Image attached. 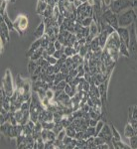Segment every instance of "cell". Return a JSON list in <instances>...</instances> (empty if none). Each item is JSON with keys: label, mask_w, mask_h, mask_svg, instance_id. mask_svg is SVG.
Instances as JSON below:
<instances>
[{"label": "cell", "mask_w": 137, "mask_h": 149, "mask_svg": "<svg viewBox=\"0 0 137 149\" xmlns=\"http://www.w3.org/2000/svg\"><path fill=\"white\" fill-rule=\"evenodd\" d=\"M42 126L43 129H47V130H53L55 126V122L54 121H44L42 122Z\"/></svg>", "instance_id": "484cf974"}, {"label": "cell", "mask_w": 137, "mask_h": 149, "mask_svg": "<svg viewBox=\"0 0 137 149\" xmlns=\"http://www.w3.org/2000/svg\"><path fill=\"white\" fill-rule=\"evenodd\" d=\"M1 88L5 91L8 97H12V95L15 92V85H14L13 79H12L11 73L9 70H6L5 74L2 79V86Z\"/></svg>", "instance_id": "3957f363"}, {"label": "cell", "mask_w": 137, "mask_h": 149, "mask_svg": "<svg viewBox=\"0 0 137 149\" xmlns=\"http://www.w3.org/2000/svg\"><path fill=\"white\" fill-rule=\"evenodd\" d=\"M45 51H46V53H47L48 55H50V56H53V54H54L55 51H56V48H55L54 43H53V42H50L49 46L46 48Z\"/></svg>", "instance_id": "4316f807"}, {"label": "cell", "mask_w": 137, "mask_h": 149, "mask_svg": "<svg viewBox=\"0 0 137 149\" xmlns=\"http://www.w3.org/2000/svg\"><path fill=\"white\" fill-rule=\"evenodd\" d=\"M93 22V17H85L81 21V25L83 27H90V24Z\"/></svg>", "instance_id": "83f0119b"}, {"label": "cell", "mask_w": 137, "mask_h": 149, "mask_svg": "<svg viewBox=\"0 0 137 149\" xmlns=\"http://www.w3.org/2000/svg\"><path fill=\"white\" fill-rule=\"evenodd\" d=\"M134 1H137V0H134Z\"/></svg>", "instance_id": "c3c4849f"}, {"label": "cell", "mask_w": 137, "mask_h": 149, "mask_svg": "<svg viewBox=\"0 0 137 149\" xmlns=\"http://www.w3.org/2000/svg\"><path fill=\"white\" fill-rule=\"evenodd\" d=\"M133 135H135V130H134V127L128 122V123L125 125V128H124V136H125L126 138H130Z\"/></svg>", "instance_id": "2e32d148"}, {"label": "cell", "mask_w": 137, "mask_h": 149, "mask_svg": "<svg viewBox=\"0 0 137 149\" xmlns=\"http://www.w3.org/2000/svg\"><path fill=\"white\" fill-rule=\"evenodd\" d=\"M46 60L48 61L49 65H52V66H55V65L58 63V59H56L54 56H48L46 58Z\"/></svg>", "instance_id": "8d00e7d4"}, {"label": "cell", "mask_w": 137, "mask_h": 149, "mask_svg": "<svg viewBox=\"0 0 137 149\" xmlns=\"http://www.w3.org/2000/svg\"><path fill=\"white\" fill-rule=\"evenodd\" d=\"M116 32L118 34L120 40L123 41L125 44H129V39H130V34H129V28L126 27H118L116 29Z\"/></svg>", "instance_id": "ba28073f"}, {"label": "cell", "mask_w": 137, "mask_h": 149, "mask_svg": "<svg viewBox=\"0 0 137 149\" xmlns=\"http://www.w3.org/2000/svg\"><path fill=\"white\" fill-rule=\"evenodd\" d=\"M98 136H100V137H102L104 139L106 142H109V141L112 140V131H111V127L109 125H107V124H104L102 129V131L99 132V134H98Z\"/></svg>", "instance_id": "9c48e42d"}, {"label": "cell", "mask_w": 137, "mask_h": 149, "mask_svg": "<svg viewBox=\"0 0 137 149\" xmlns=\"http://www.w3.org/2000/svg\"><path fill=\"white\" fill-rule=\"evenodd\" d=\"M111 142H112V144H113V147L115 149H129L130 148V146L126 145V144L124 143L122 140H115V139L112 138Z\"/></svg>", "instance_id": "e0dca14e"}, {"label": "cell", "mask_w": 137, "mask_h": 149, "mask_svg": "<svg viewBox=\"0 0 137 149\" xmlns=\"http://www.w3.org/2000/svg\"><path fill=\"white\" fill-rule=\"evenodd\" d=\"M38 67H39V66H38L37 62L33 61V60H30V61H29V64H28V72H29V74H32L36 71V69H37Z\"/></svg>", "instance_id": "7402d4cb"}, {"label": "cell", "mask_w": 137, "mask_h": 149, "mask_svg": "<svg viewBox=\"0 0 137 149\" xmlns=\"http://www.w3.org/2000/svg\"><path fill=\"white\" fill-rule=\"evenodd\" d=\"M13 24H14V30H15L16 32H18L20 35H22L24 31L28 28L29 21H28L27 16L23 15V14H20V15H18V17L15 19V21H13Z\"/></svg>", "instance_id": "8992f818"}, {"label": "cell", "mask_w": 137, "mask_h": 149, "mask_svg": "<svg viewBox=\"0 0 137 149\" xmlns=\"http://www.w3.org/2000/svg\"><path fill=\"white\" fill-rule=\"evenodd\" d=\"M72 60L74 61V64H76L79 66V65H81V64H83V62H85V58L83 57H81L79 53H76V54H74V56H72Z\"/></svg>", "instance_id": "44dd1931"}, {"label": "cell", "mask_w": 137, "mask_h": 149, "mask_svg": "<svg viewBox=\"0 0 137 149\" xmlns=\"http://www.w3.org/2000/svg\"><path fill=\"white\" fill-rule=\"evenodd\" d=\"M128 28H129V34H130V39H129V44H128L129 53H130V57L133 58L134 62L137 63V38H136L134 24H132Z\"/></svg>", "instance_id": "7a4b0ae2"}, {"label": "cell", "mask_w": 137, "mask_h": 149, "mask_svg": "<svg viewBox=\"0 0 137 149\" xmlns=\"http://www.w3.org/2000/svg\"><path fill=\"white\" fill-rule=\"evenodd\" d=\"M88 136H95V127H92V126H88V129L85 131Z\"/></svg>", "instance_id": "d590c367"}, {"label": "cell", "mask_w": 137, "mask_h": 149, "mask_svg": "<svg viewBox=\"0 0 137 149\" xmlns=\"http://www.w3.org/2000/svg\"><path fill=\"white\" fill-rule=\"evenodd\" d=\"M97 148H102V149H108V148H109V146H108V144H107V142H104V143L100 144V145L98 146Z\"/></svg>", "instance_id": "ee69618b"}, {"label": "cell", "mask_w": 137, "mask_h": 149, "mask_svg": "<svg viewBox=\"0 0 137 149\" xmlns=\"http://www.w3.org/2000/svg\"><path fill=\"white\" fill-rule=\"evenodd\" d=\"M78 74H79L78 69H72V70H70V72H69V74H71V76L74 77V78L78 77Z\"/></svg>", "instance_id": "ab89813d"}, {"label": "cell", "mask_w": 137, "mask_h": 149, "mask_svg": "<svg viewBox=\"0 0 137 149\" xmlns=\"http://www.w3.org/2000/svg\"><path fill=\"white\" fill-rule=\"evenodd\" d=\"M54 45H55V48H56V50H62V49H63V47H64V45L62 44V43L60 42L59 40L55 41Z\"/></svg>", "instance_id": "f35d334b"}, {"label": "cell", "mask_w": 137, "mask_h": 149, "mask_svg": "<svg viewBox=\"0 0 137 149\" xmlns=\"http://www.w3.org/2000/svg\"><path fill=\"white\" fill-rule=\"evenodd\" d=\"M42 46H41V39H36L34 40V42L32 43V45L30 46V48H29V50L27 51V57L30 58L31 56H32V54L34 53L36 50H38L39 48H41Z\"/></svg>", "instance_id": "4fadbf2b"}, {"label": "cell", "mask_w": 137, "mask_h": 149, "mask_svg": "<svg viewBox=\"0 0 137 149\" xmlns=\"http://www.w3.org/2000/svg\"><path fill=\"white\" fill-rule=\"evenodd\" d=\"M6 5H7L6 0H1V6H0V15L1 16H3L6 13Z\"/></svg>", "instance_id": "836d02e7"}, {"label": "cell", "mask_w": 137, "mask_h": 149, "mask_svg": "<svg viewBox=\"0 0 137 149\" xmlns=\"http://www.w3.org/2000/svg\"><path fill=\"white\" fill-rule=\"evenodd\" d=\"M133 7V0H113L109 8L114 13L119 14L126 9Z\"/></svg>", "instance_id": "277c9868"}, {"label": "cell", "mask_w": 137, "mask_h": 149, "mask_svg": "<svg viewBox=\"0 0 137 149\" xmlns=\"http://www.w3.org/2000/svg\"><path fill=\"white\" fill-rule=\"evenodd\" d=\"M102 20L104 21V22H106L107 24H109L110 26H112L115 30L119 27V25H118V14L114 13V12L112 11L110 8H108L107 10H105L102 13Z\"/></svg>", "instance_id": "5b68a950"}, {"label": "cell", "mask_w": 137, "mask_h": 149, "mask_svg": "<svg viewBox=\"0 0 137 149\" xmlns=\"http://www.w3.org/2000/svg\"><path fill=\"white\" fill-rule=\"evenodd\" d=\"M134 27H135V33H136V38H137V19L134 22Z\"/></svg>", "instance_id": "bcb514c9"}, {"label": "cell", "mask_w": 137, "mask_h": 149, "mask_svg": "<svg viewBox=\"0 0 137 149\" xmlns=\"http://www.w3.org/2000/svg\"><path fill=\"white\" fill-rule=\"evenodd\" d=\"M90 49H91V51L92 52H97V51H99V50H102V48L100 47V45H99V40H98V37H95V38H93V40L90 42Z\"/></svg>", "instance_id": "ac0fdd59"}, {"label": "cell", "mask_w": 137, "mask_h": 149, "mask_svg": "<svg viewBox=\"0 0 137 149\" xmlns=\"http://www.w3.org/2000/svg\"><path fill=\"white\" fill-rule=\"evenodd\" d=\"M110 127H111V131H112V136H113V139H115V140H121V136H120L119 132L117 131V129L115 128V127L112 125H110Z\"/></svg>", "instance_id": "f1b7e54d"}, {"label": "cell", "mask_w": 137, "mask_h": 149, "mask_svg": "<svg viewBox=\"0 0 137 149\" xmlns=\"http://www.w3.org/2000/svg\"><path fill=\"white\" fill-rule=\"evenodd\" d=\"M45 51V48H39L38 50H36V51L33 53L32 56L30 57V60H33V61H37V60H39L41 57H42L43 53Z\"/></svg>", "instance_id": "ffe728a7"}, {"label": "cell", "mask_w": 137, "mask_h": 149, "mask_svg": "<svg viewBox=\"0 0 137 149\" xmlns=\"http://www.w3.org/2000/svg\"><path fill=\"white\" fill-rule=\"evenodd\" d=\"M129 146L130 148L137 149V135H133L129 138Z\"/></svg>", "instance_id": "f546056e"}, {"label": "cell", "mask_w": 137, "mask_h": 149, "mask_svg": "<svg viewBox=\"0 0 137 149\" xmlns=\"http://www.w3.org/2000/svg\"><path fill=\"white\" fill-rule=\"evenodd\" d=\"M0 28H1V32L2 34H4L6 36L7 40H8V42L10 41V34H9V32H10V30H9L8 26L6 25V23L4 22V21H1V25H0Z\"/></svg>", "instance_id": "d6986e66"}, {"label": "cell", "mask_w": 137, "mask_h": 149, "mask_svg": "<svg viewBox=\"0 0 137 149\" xmlns=\"http://www.w3.org/2000/svg\"><path fill=\"white\" fill-rule=\"evenodd\" d=\"M72 91H73V88H72V86L70 85V84H67V86H66V88H65L64 92L66 93L67 95H70V93H72Z\"/></svg>", "instance_id": "60d3db41"}, {"label": "cell", "mask_w": 137, "mask_h": 149, "mask_svg": "<svg viewBox=\"0 0 137 149\" xmlns=\"http://www.w3.org/2000/svg\"><path fill=\"white\" fill-rule=\"evenodd\" d=\"M103 125H104V122H103L102 119H99V120L97 121V126H95V136H97L98 134H99V132L102 131Z\"/></svg>", "instance_id": "4dcf8cb0"}, {"label": "cell", "mask_w": 137, "mask_h": 149, "mask_svg": "<svg viewBox=\"0 0 137 149\" xmlns=\"http://www.w3.org/2000/svg\"><path fill=\"white\" fill-rule=\"evenodd\" d=\"M133 9L135 10V13L137 15V1H134V0H133Z\"/></svg>", "instance_id": "f6af8a7d"}, {"label": "cell", "mask_w": 137, "mask_h": 149, "mask_svg": "<svg viewBox=\"0 0 137 149\" xmlns=\"http://www.w3.org/2000/svg\"><path fill=\"white\" fill-rule=\"evenodd\" d=\"M42 1H46V0H42Z\"/></svg>", "instance_id": "7dc6e473"}, {"label": "cell", "mask_w": 137, "mask_h": 149, "mask_svg": "<svg viewBox=\"0 0 137 149\" xmlns=\"http://www.w3.org/2000/svg\"><path fill=\"white\" fill-rule=\"evenodd\" d=\"M63 129H65V127L63 126V124L61 123V122H59V123H55V126L54 128H53V131L55 132L56 134H58L59 132H61Z\"/></svg>", "instance_id": "d6a6232c"}, {"label": "cell", "mask_w": 137, "mask_h": 149, "mask_svg": "<svg viewBox=\"0 0 137 149\" xmlns=\"http://www.w3.org/2000/svg\"><path fill=\"white\" fill-rule=\"evenodd\" d=\"M30 107H31V100H26V102H22V105H21V110L22 111H26V110H30Z\"/></svg>", "instance_id": "1f68e13d"}, {"label": "cell", "mask_w": 137, "mask_h": 149, "mask_svg": "<svg viewBox=\"0 0 137 149\" xmlns=\"http://www.w3.org/2000/svg\"><path fill=\"white\" fill-rule=\"evenodd\" d=\"M73 80H74V77H72L71 74H67L66 79H65V81H67V84H72L73 83Z\"/></svg>", "instance_id": "7bdbcfd3"}, {"label": "cell", "mask_w": 137, "mask_h": 149, "mask_svg": "<svg viewBox=\"0 0 137 149\" xmlns=\"http://www.w3.org/2000/svg\"><path fill=\"white\" fill-rule=\"evenodd\" d=\"M46 97L49 98L50 100H53L55 97V91H53L52 88H49V90L46 91Z\"/></svg>", "instance_id": "e575fe53"}, {"label": "cell", "mask_w": 137, "mask_h": 149, "mask_svg": "<svg viewBox=\"0 0 137 149\" xmlns=\"http://www.w3.org/2000/svg\"><path fill=\"white\" fill-rule=\"evenodd\" d=\"M97 119H95V118H90V123H88V126H92V127H95L97 124Z\"/></svg>", "instance_id": "b9f144b4"}, {"label": "cell", "mask_w": 137, "mask_h": 149, "mask_svg": "<svg viewBox=\"0 0 137 149\" xmlns=\"http://www.w3.org/2000/svg\"><path fill=\"white\" fill-rule=\"evenodd\" d=\"M48 4L46 1H42V0H38V3H37V7H36V12H37V14H39V15H42L44 14V12L46 10V8H47Z\"/></svg>", "instance_id": "9a60e30c"}, {"label": "cell", "mask_w": 137, "mask_h": 149, "mask_svg": "<svg viewBox=\"0 0 137 149\" xmlns=\"http://www.w3.org/2000/svg\"><path fill=\"white\" fill-rule=\"evenodd\" d=\"M98 40H99V45H100V47L102 48H104L105 47V45H106V42H107V40H108V37H109V34L107 33V31H105V30H102L100 31V33L98 34Z\"/></svg>", "instance_id": "8fae6325"}, {"label": "cell", "mask_w": 137, "mask_h": 149, "mask_svg": "<svg viewBox=\"0 0 137 149\" xmlns=\"http://www.w3.org/2000/svg\"><path fill=\"white\" fill-rule=\"evenodd\" d=\"M45 30H46L45 23L42 21V22L39 24V26L36 28V30L34 31V38L35 39H40V38H42V36L45 34Z\"/></svg>", "instance_id": "7c38bea8"}, {"label": "cell", "mask_w": 137, "mask_h": 149, "mask_svg": "<svg viewBox=\"0 0 137 149\" xmlns=\"http://www.w3.org/2000/svg\"><path fill=\"white\" fill-rule=\"evenodd\" d=\"M119 54L121 56H124L126 58L130 57V53H129L128 45L125 44L123 41H120V46H119Z\"/></svg>", "instance_id": "5bb4252c"}, {"label": "cell", "mask_w": 137, "mask_h": 149, "mask_svg": "<svg viewBox=\"0 0 137 149\" xmlns=\"http://www.w3.org/2000/svg\"><path fill=\"white\" fill-rule=\"evenodd\" d=\"M137 19V15L135 10L132 8L126 9L118 14V25L119 27H126L128 28L132 24H134L135 20Z\"/></svg>", "instance_id": "6da1fadb"}, {"label": "cell", "mask_w": 137, "mask_h": 149, "mask_svg": "<svg viewBox=\"0 0 137 149\" xmlns=\"http://www.w3.org/2000/svg\"><path fill=\"white\" fill-rule=\"evenodd\" d=\"M120 41L121 40H120L119 36L117 34L116 31H115V32L109 35L108 40H107L106 45H105L104 48H117V49H119Z\"/></svg>", "instance_id": "52a82bcc"}, {"label": "cell", "mask_w": 137, "mask_h": 149, "mask_svg": "<svg viewBox=\"0 0 137 149\" xmlns=\"http://www.w3.org/2000/svg\"><path fill=\"white\" fill-rule=\"evenodd\" d=\"M1 19H3V21L6 23V25L8 26V28H9V30H14V24L13 22L10 20V18L8 17V15H7V13L4 14L3 16H1Z\"/></svg>", "instance_id": "cb8c5ba5"}, {"label": "cell", "mask_w": 137, "mask_h": 149, "mask_svg": "<svg viewBox=\"0 0 137 149\" xmlns=\"http://www.w3.org/2000/svg\"><path fill=\"white\" fill-rule=\"evenodd\" d=\"M66 135H67L66 129H63V130H62L61 132H59V133L57 134V139H58V140L63 141V140H64V138L66 137Z\"/></svg>", "instance_id": "74e56055"}, {"label": "cell", "mask_w": 137, "mask_h": 149, "mask_svg": "<svg viewBox=\"0 0 137 149\" xmlns=\"http://www.w3.org/2000/svg\"><path fill=\"white\" fill-rule=\"evenodd\" d=\"M39 121L40 122L54 121V112L51 111V110H48V109H44L39 113Z\"/></svg>", "instance_id": "30bf717a"}, {"label": "cell", "mask_w": 137, "mask_h": 149, "mask_svg": "<svg viewBox=\"0 0 137 149\" xmlns=\"http://www.w3.org/2000/svg\"><path fill=\"white\" fill-rule=\"evenodd\" d=\"M53 12H54V7L48 5L44 12V14H43V17H45V18L53 17Z\"/></svg>", "instance_id": "d4e9b609"}, {"label": "cell", "mask_w": 137, "mask_h": 149, "mask_svg": "<svg viewBox=\"0 0 137 149\" xmlns=\"http://www.w3.org/2000/svg\"><path fill=\"white\" fill-rule=\"evenodd\" d=\"M65 55H66L67 57H72V56H74V54H76V50L74 49V48L73 46H66L65 47Z\"/></svg>", "instance_id": "603a6c76"}]
</instances>
